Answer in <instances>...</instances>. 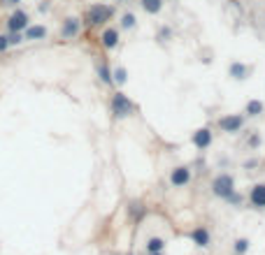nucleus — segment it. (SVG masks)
<instances>
[{
    "mask_svg": "<svg viewBox=\"0 0 265 255\" xmlns=\"http://www.w3.org/2000/svg\"><path fill=\"white\" fill-rule=\"evenodd\" d=\"M114 14H116V9H114V5H107V2H96V5H91V7L84 12V23L86 26H105V23H109L114 19Z\"/></svg>",
    "mask_w": 265,
    "mask_h": 255,
    "instance_id": "obj_1",
    "label": "nucleus"
},
{
    "mask_svg": "<svg viewBox=\"0 0 265 255\" xmlns=\"http://www.w3.org/2000/svg\"><path fill=\"white\" fill-rule=\"evenodd\" d=\"M109 112L114 114V119H128V116H133L137 112V105L126 93L116 90L112 95V100H109Z\"/></svg>",
    "mask_w": 265,
    "mask_h": 255,
    "instance_id": "obj_2",
    "label": "nucleus"
},
{
    "mask_svg": "<svg viewBox=\"0 0 265 255\" xmlns=\"http://www.w3.org/2000/svg\"><path fill=\"white\" fill-rule=\"evenodd\" d=\"M28 26H31V14H28L26 9L14 7L12 12H9L7 19H5V28H7V33H23Z\"/></svg>",
    "mask_w": 265,
    "mask_h": 255,
    "instance_id": "obj_3",
    "label": "nucleus"
},
{
    "mask_svg": "<svg viewBox=\"0 0 265 255\" xmlns=\"http://www.w3.org/2000/svg\"><path fill=\"white\" fill-rule=\"evenodd\" d=\"M212 193L216 197H221V200H228V197L235 193V179L230 174H219V176H214Z\"/></svg>",
    "mask_w": 265,
    "mask_h": 255,
    "instance_id": "obj_4",
    "label": "nucleus"
},
{
    "mask_svg": "<svg viewBox=\"0 0 265 255\" xmlns=\"http://www.w3.org/2000/svg\"><path fill=\"white\" fill-rule=\"evenodd\" d=\"M79 33H82V19L79 16H65L61 21V30H58L61 40H75Z\"/></svg>",
    "mask_w": 265,
    "mask_h": 255,
    "instance_id": "obj_5",
    "label": "nucleus"
},
{
    "mask_svg": "<svg viewBox=\"0 0 265 255\" xmlns=\"http://www.w3.org/2000/svg\"><path fill=\"white\" fill-rule=\"evenodd\" d=\"M219 128L223 130V132L235 135V132H240V130L244 128V116H242V114H228V116H221V119H219Z\"/></svg>",
    "mask_w": 265,
    "mask_h": 255,
    "instance_id": "obj_6",
    "label": "nucleus"
},
{
    "mask_svg": "<svg viewBox=\"0 0 265 255\" xmlns=\"http://www.w3.org/2000/svg\"><path fill=\"white\" fill-rule=\"evenodd\" d=\"M49 35V28L42 26V23H31L28 28L23 30V40L26 42H40V40H47Z\"/></svg>",
    "mask_w": 265,
    "mask_h": 255,
    "instance_id": "obj_7",
    "label": "nucleus"
},
{
    "mask_svg": "<svg viewBox=\"0 0 265 255\" xmlns=\"http://www.w3.org/2000/svg\"><path fill=\"white\" fill-rule=\"evenodd\" d=\"M191 142H193V146L200 151L210 149L212 146V130L210 128H200V130H196L193 135H191Z\"/></svg>",
    "mask_w": 265,
    "mask_h": 255,
    "instance_id": "obj_8",
    "label": "nucleus"
},
{
    "mask_svg": "<svg viewBox=\"0 0 265 255\" xmlns=\"http://www.w3.org/2000/svg\"><path fill=\"white\" fill-rule=\"evenodd\" d=\"M100 44L105 46L107 51H114L116 46H119V28H105L100 33Z\"/></svg>",
    "mask_w": 265,
    "mask_h": 255,
    "instance_id": "obj_9",
    "label": "nucleus"
},
{
    "mask_svg": "<svg viewBox=\"0 0 265 255\" xmlns=\"http://www.w3.org/2000/svg\"><path fill=\"white\" fill-rule=\"evenodd\" d=\"M189 181H191V170L189 167H174L172 172H170V183H172L174 188L186 186Z\"/></svg>",
    "mask_w": 265,
    "mask_h": 255,
    "instance_id": "obj_10",
    "label": "nucleus"
},
{
    "mask_svg": "<svg viewBox=\"0 0 265 255\" xmlns=\"http://www.w3.org/2000/svg\"><path fill=\"white\" fill-rule=\"evenodd\" d=\"M228 75L233 77V79H237V82H244V79L251 75V68L244 65V63H240V60H233V63L228 65Z\"/></svg>",
    "mask_w": 265,
    "mask_h": 255,
    "instance_id": "obj_11",
    "label": "nucleus"
},
{
    "mask_svg": "<svg viewBox=\"0 0 265 255\" xmlns=\"http://www.w3.org/2000/svg\"><path fill=\"white\" fill-rule=\"evenodd\" d=\"M249 202L256 209H265V183H256L249 193Z\"/></svg>",
    "mask_w": 265,
    "mask_h": 255,
    "instance_id": "obj_12",
    "label": "nucleus"
},
{
    "mask_svg": "<svg viewBox=\"0 0 265 255\" xmlns=\"http://www.w3.org/2000/svg\"><path fill=\"white\" fill-rule=\"evenodd\" d=\"M163 2L165 0H140V5L147 14H159L160 9H163Z\"/></svg>",
    "mask_w": 265,
    "mask_h": 255,
    "instance_id": "obj_13",
    "label": "nucleus"
},
{
    "mask_svg": "<svg viewBox=\"0 0 265 255\" xmlns=\"http://www.w3.org/2000/svg\"><path fill=\"white\" fill-rule=\"evenodd\" d=\"M191 239H193V244H198V246H207V244H210V232H207L205 227H196V230L191 232Z\"/></svg>",
    "mask_w": 265,
    "mask_h": 255,
    "instance_id": "obj_14",
    "label": "nucleus"
},
{
    "mask_svg": "<svg viewBox=\"0 0 265 255\" xmlns=\"http://www.w3.org/2000/svg\"><path fill=\"white\" fill-rule=\"evenodd\" d=\"M98 77H100V82L107 84V86H112V84H114L112 70H109V65H107L105 60H103V63H98Z\"/></svg>",
    "mask_w": 265,
    "mask_h": 255,
    "instance_id": "obj_15",
    "label": "nucleus"
},
{
    "mask_svg": "<svg viewBox=\"0 0 265 255\" xmlns=\"http://www.w3.org/2000/svg\"><path fill=\"white\" fill-rule=\"evenodd\" d=\"M263 102H261V100H249V102H247V107H244V112L249 114V116H261V114H263Z\"/></svg>",
    "mask_w": 265,
    "mask_h": 255,
    "instance_id": "obj_16",
    "label": "nucleus"
},
{
    "mask_svg": "<svg viewBox=\"0 0 265 255\" xmlns=\"http://www.w3.org/2000/svg\"><path fill=\"white\" fill-rule=\"evenodd\" d=\"M112 79H114V84L123 86V84L128 82V70L121 68V65H119V68H114V70H112Z\"/></svg>",
    "mask_w": 265,
    "mask_h": 255,
    "instance_id": "obj_17",
    "label": "nucleus"
},
{
    "mask_svg": "<svg viewBox=\"0 0 265 255\" xmlns=\"http://www.w3.org/2000/svg\"><path fill=\"white\" fill-rule=\"evenodd\" d=\"M137 26V16L133 14V12H126V14H121V28L123 30H133Z\"/></svg>",
    "mask_w": 265,
    "mask_h": 255,
    "instance_id": "obj_18",
    "label": "nucleus"
},
{
    "mask_svg": "<svg viewBox=\"0 0 265 255\" xmlns=\"http://www.w3.org/2000/svg\"><path fill=\"white\" fill-rule=\"evenodd\" d=\"M163 246H165V241L160 239V237H152V239L147 241V251H149V253H160Z\"/></svg>",
    "mask_w": 265,
    "mask_h": 255,
    "instance_id": "obj_19",
    "label": "nucleus"
},
{
    "mask_svg": "<svg viewBox=\"0 0 265 255\" xmlns=\"http://www.w3.org/2000/svg\"><path fill=\"white\" fill-rule=\"evenodd\" d=\"M7 40H9V46H21L26 42L23 33H7Z\"/></svg>",
    "mask_w": 265,
    "mask_h": 255,
    "instance_id": "obj_20",
    "label": "nucleus"
},
{
    "mask_svg": "<svg viewBox=\"0 0 265 255\" xmlns=\"http://www.w3.org/2000/svg\"><path fill=\"white\" fill-rule=\"evenodd\" d=\"M249 251V239H237L235 241V253L237 255H244Z\"/></svg>",
    "mask_w": 265,
    "mask_h": 255,
    "instance_id": "obj_21",
    "label": "nucleus"
},
{
    "mask_svg": "<svg viewBox=\"0 0 265 255\" xmlns=\"http://www.w3.org/2000/svg\"><path fill=\"white\" fill-rule=\"evenodd\" d=\"M12 46H9V40H7V33H0V56L5 51H9Z\"/></svg>",
    "mask_w": 265,
    "mask_h": 255,
    "instance_id": "obj_22",
    "label": "nucleus"
},
{
    "mask_svg": "<svg viewBox=\"0 0 265 255\" xmlns=\"http://www.w3.org/2000/svg\"><path fill=\"white\" fill-rule=\"evenodd\" d=\"M130 211H133V216H135V218H142L144 207L140 202H133V204H130Z\"/></svg>",
    "mask_w": 265,
    "mask_h": 255,
    "instance_id": "obj_23",
    "label": "nucleus"
},
{
    "mask_svg": "<svg viewBox=\"0 0 265 255\" xmlns=\"http://www.w3.org/2000/svg\"><path fill=\"white\" fill-rule=\"evenodd\" d=\"M19 2H23V0H0V5H7V7H16Z\"/></svg>",
    "mask_w": 265,
    "mask_h": 255,
    "instance_id": "obj_24",
    "label": "nucleus"
},
{
    "mask_svg": "<svg viewBox=\"0 0 265 255\" xmlns=\"http://www.w3.org/2000/svg\"><path fill=\"white\" fill-rule=\"evenodd\" d=\"M170 38V28H163L160 30V40H167Z\"/></svg>",
    "mask_w": 265,
    "mask_h": 255,
    "instance_id": "obj_25",
    "label": "nucleus"
},
{
    "mask_svg": "<svg viewBox=\"0 0 265 255\" xmlns=\"http://www.w3.org/2000/svg\"><path fill=\"white\" fill-rule=\"evenodd\" d=\"M258 144H261V137L254 135V137H251V146H258Z\"/></svg>",
    "mask_w": 265,
    "mask_h": 255,
    "instance_id": "obj_26",
    "label": "nucleus"
},
{
    "mask_svg": "<svg viewBox=\"0 0 265 255\" xmlns=\"http://www.w3.org/2000/svg\"><path fill=\"white\" fill-rule=\"evenodd\" d=\"M149 255H160V253H149Z\"/></svg>",
    "mask_w": 265,
    "mask_h": 255,
    "instance_id": "obj_27",
    "label": "nucleus"
}]
</instances>
